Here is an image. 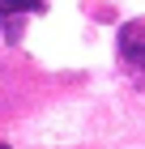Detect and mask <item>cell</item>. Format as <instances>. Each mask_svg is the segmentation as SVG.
<instances>
[{
  "label": "cell",
  "instance_id": "1",
  "mask_svg": "<svg viewBox=\"0 0 145 149\" xmlns=\"http://www.w3.org/2000/svg\"><path fill=\"white\" fill-rule=\"evenodd\" d=\"M120 56L128 64H137V68H145V34L137 26H124L120 30Z\"/></svg>",
  "mask_w": 145,
  "mask_h": 149
},
{
  "label": "cell",
  "instance_id": "2",
  "mask_svg": "<svg viewBox=\"0 0 145 149\" xmlns=\"http://www.w3.org/2000/svg\"><path fill=\"white\" fill-rule=\"evenodd\" d=\"M43 0H0V22H9L13 13H43Z\"/></svg>",
  "mask_w": 145,
  "mask_h": 149
},
{
  "label": "cell",
  "instance_id": "3",
  "mask_svg": "<svg viewBox=\"0 0 145 149\" xmlns=\"http://www.w3.org/2000/svg\"><path fill=\"white\" fill-rule=\"evenodd\" d=\"M0 149H9V145H0Z\"/></svg>",
  "mask_w": 145,
  "mask_h": 149
}]
</instances>
